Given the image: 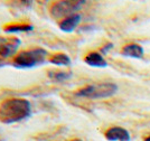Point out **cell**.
I'll list each match as a JSON object with an SVG mask.
<instances>
[{"mask_svg": "<svg viewBox=\"0 0 150 141\" xmlns=\"http://www.w3.org/2000/svg\"><path fill=\"white\" fill-rule=\"evenodd\" d=\"M30 102L25 98H8L0 103V122L11 124L30 117Z\"/></svg>", "mask_w": 150, "mask_h": 141, "instance_id": "obj_1", "label": "cell"}, {"mask_svg": "<svg viewBox=\"0 0 150 141\" xmlns=\"http://www.w3.org/2000/svg\"><path fill=\"white\" fill-rule=\"evenodd\" d=\"M47 50L42 47L27 49L20 52L13 58V65L17 68H31L44 64L47 58Z\"/></svg>", "mask_w": 150, "mask_h": 141, "instance_id": "obj_2", "label": "cell"}, {"mask_svg": "<svg viewBox=\"0 0 150 141\" xmlns=\"http://www.w3.org/2000/svg\"><path fill=\"white\" fill-rule=\"evenodd\" d=\"M118 92V85L114 83H101L84 86L75 92L76 96L86 98H106Z\"/></svg>", "mask_w": 150, "mask_h": 141, "instance_id": "obj_3", "label": "cell"}, {"mask_svg": "<svg viewBox=\"0 0 150 141\" xmlns=\"http://www.w3.org/2000/svg\"><path fill=\"white\" fill-rule=\"evenodd\" d=\"M85 4L83 0H64L55 2L50 7V15L55 19L67 18L72 15H75V12L81 9V7Z\"/></svg>", "mask_w": 150, "mask_h": 141, "instance_id": "obj_4", "label": "cell"}, {"mask_svg": "<svg viewBox=\"0 0 150 141\" xmlns=\"http://www.w3.org/2000/svg\"><path fill=\"white\" fill-rule=\"evenodd\" d=\"M20 39L16 37H0V57L8 58L13 56L20 46Z\"/></svg>", "mask_w": 150, "mask_h": 141, "instance_id": "obj_5", "label": "cell"}, {"mask_svg": "<svg viewBox=\"0 0 150 141\" xmlns=\"http://www.w3.org/2000/svg\"><path fill=\"white\" fill-rule=\"evenodd\" d=\"M108 141H130V135L125 129L121 127H112L105 132Z\"/></svg>", "mask_w": 150, "mask_h": 141, "instance_id": "obj_6", "label": "cell"}, {"mask_svg": "<svg viewBox=\"0 0 150 141\" xmlns=\"http://www.w3.org/2000/svg\"><path fill=\"white\" fill-rule=\"evenodd\" d=\"M80 21H81V15L75 13L67 18L63 19L59 23V28H61V30L65 31V33H72L77 27V25L80 24Z\"/></svg>", "mask_w": 150, "mask_h": 141, "instance_id": "obj_7", "label": "cell"}, {"mask_svg": "<svg viewBox=\"0 0 150 141\" xmlns=\"http://www.w3.org/2000/svg\"><path fill=\"white\" fill-rule=\"evenodd\" d=\"M84 62L92 67H106L108 66V63L104 60V57L100 53H96V52H92L88 54L84 58Z\"/></svg>", "mask_w": 150, "mask_h": 141, "instance_id": "obj_8", "label": "cell"}, {"mask_svg": "<svg viewBox=\"0 0 150 141\" xmlns=\"http://www.w3.org/2000/svg\"><path fill=\"white\" fill-rule=\"evenodd\" d=\"M121 54L125 57L141 58L144 56V48L138 44H129V45H125L122 48Z\"/></svg>", "mask_w": 150, "mask_h": 141, "instance_id": "obj_9", "label": "cell"}, {"mask_svg": "<svg viewBox=\"0 0 150 141\" xmlns=\"http://www.w3.org/2000/svg\"><path fill=\"white\" fill-rule=\"evenodd\" d=\"M33 26L28 24H9L4 27V30L6 33H24V31H30Z\"/></svg>", "mask_w": 150, "mask_h": 141, "instance_id": "obj_10", "label": "cell"}, {"mask_svg": "<svg viewBox=\"0 0 150 141\" xmlns=\"http://www.w3.org/2000/svg\"><path fill=\"white\" fill-rule=\"evenodd\" d=\"M50 63L57 65V66H69L71 65V58L66 54L58 53L53 55L50 58Z\"/></svg>", "mask_w": 150, "mask_h": 141, "instance_id": "obj_11", "label": "cell"}, {"mask_svg": "<svg viewBox=\"0 0 150 141\" xmlns=\"http://www.w3.org/2000/svg\"><path fill=\"white\" fill-rule=\"evenodd\" d=\"M50 79L55 82H64V81H67L69 79H71L72 73L71 72H63V71H50L48 74Z\"/></svg>", "mask_w": 150, "mask_h": 141, "instance_id": "obj_12", "label": "cell"}, {"mask_svg": "<svg viewBox=\"0 0 150 141\" xmlns=\"http://www.w3.org/2000/svg\"><path fill=\"white\" fill-rule=\"evenodd\" d=\"M113 45L111 43H109L108 44V45H106L105 47H103V48H102V52H103V53H106V52H108V50H109V49L111 48V47H112Z\"/></svg>", "mask_w": 150, "mask_h": 141, "instance_id": "obj_13", "label": "cell"}, {"mask_svg": "<svg viewBox=\"0 0 150 141\" xmlns=\"http://www.w3.org/2000/svg\"><path fill=\"white\" fill-rule=\"evenodd\" d=\"M144 141H150V137H148V138H146V139H144Z\"/></svg>", "mask_w": 150, "mask_h": 141, "instance_id": "obj_14", "label": "cell"}, {"mask_svg": "<svg viewBox=\"0 0 150 141\" xmlns=\"http://www.w3.org/2000/svg\"><path fill=\"white\" fill-rule=\"evenodd\" d=\"M72 141H82V140H80V139H74V140H72Z\"/></svg>", "mask_w": 150, "mask_h": 141, "instance_id": "obj_15", "label": "cell"}]
</instances>
